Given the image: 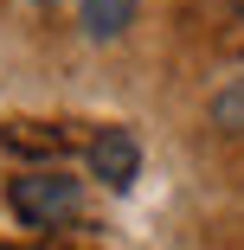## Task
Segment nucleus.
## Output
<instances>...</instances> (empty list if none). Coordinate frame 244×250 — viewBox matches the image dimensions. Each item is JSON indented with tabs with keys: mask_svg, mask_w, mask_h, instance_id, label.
<instances>
[{
	"mask_svg": "<svg viewBox=\"0 0 244 250\" xmlns=\"http://www.w3.org/2000/svg\"><path fill=\"white\" fill-rule=\"evenodd\" d=\"M7 206L20 212V225L32 231H52V225H71L84 212V186L71 173H20L7 186Z\"/></svg>",
	"mask_w": 244,
	"mask_h": 250,
	"instance_id": "1",
	"label": "nucleus"
},
{
	"mask_svg": "<svg viewBox=\"0 0 244 250\" xmlns=\"http://www.w3.org/2000/svg\"><path fill=\"white\" fill-rule=\"evenodd\" d=\"M212 128H225V135H244V77H231V83L212 96Z\"/></svg>",
	"mask_w": 244,
	"mask_h": 250,
	"instance_id": "4",
	"label": "nucleus"
},
{
	"mask_svg": "<svg viewBox=\"0 0 244 250\" xmlns=\"http://www.w3.org/2000/svg\"><path fill=\"white\" fill-rule=\"evenodd\" d=\"M90 173L103 180L110 192H129L135 173H141V141L129 128H96L90 135Z\"/></svg>",
	"mask_w": 244,
	"mask_h": 250,
	"instance_id": "2",
	"label": "nucleus"
},
{
	"mask_svg": "<svg viewBox=\"0 0 244 250\" xmlns=\"http://www.w3.org/2000/svg\"><path fill=\"white\" fill-rule=\"evenodd\" d=\"M135 13H141V0H77V26H84V39H96V45H116V39L135 26Z\"/></svg>",
	"mask_w": 244,
	"mask_h": 250,
	"instance_id": "3",
	"label": "nucleus"
},
{
	"mask_svg": "<svg viewBox=\"0 0 244 250\" xmlns=\"http://www.w3.org/2000/svg\"><path fill=\"white\" fill-rule=\"evenodd\" d=\"M32 7H52V0H32Z\"/></svg>",
	"mask_w": 244,
	"mask_h": 250,
	"instance_id": "5",
	"label": "nucleus"
}]
</instances>
